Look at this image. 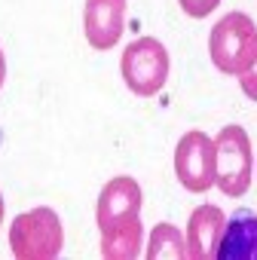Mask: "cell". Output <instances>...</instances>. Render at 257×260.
Here are the masks:
<instances>
[{
  "label": "cell",
  "mask_w": 257,
  "mask_h": 260,
  "mask_svg": "<svg viewBox=\"0 0 257 260\" xmlns=\"http://www.w3.org/2000/svg\"><path fill=\"white\" fill-rule=\"evenodd\" d=\"M239 86H242V92H245L251 101H257V58H254V64H251L245 74H239Z\"/></svg>",
  "instance_id": "obj_13"
},
{
  "label": "cell",
  "mask_w": 257,
  "mask_h": 260,
  "mask_svg": "<svg viewBox=\"0 0 257 260\" xmlns=\"http://www.w3.org/2000/svg\"><path fill=\"white\" fill-rule=\"evenodd\" d=\"M7 80V58H4V49H0V86Z\"/></svg>",
  "instance_id": "obj_14"
},
{
  "label": "cell",
  "mask_w": 257,
  "mask_h": 260,
  "mask_svg": "<svg viewBox=\"0 0 257 260\" xmlns=\"http://www.w3.org/2000/svg\"><path fill=\"white\" fill-rule=\"evenodd\" d=\"M119 71L138 98H153L169 80V49L156 37H138L122 49Z\"/></svg>",
  "instance_id": "obj_4"
},
{
  "label": "cell",
  "mask_w": 257,
  "mask_h": 260,
  "mask_svg": "<svg viewBox=\"0 0 257 260\" xmlns=\"http://www.w3.org/2000/svg\"><path fill=\"white\" fill-rule=\"evenodd\" d=\"M0 223H4V196H0Z\"/></svg>",
  "instance_id": "obj_15"
},
{
  "label": "cell",
  "mask_w": 257,
  "mask_h": 260,
  "mask_svg": "<svg viewBox=\"0 0 257 260\" xmlns=\"http://www.w3.org/2000/svg\"><path fill=\"white\" fill-rule=\"evenodd\" d=\"M141 202H144V193L138 187L135 178L128 175H119V178H110L101 193H98V205H95V223H98V233H107L125 220H135L141 217Z\"/></svg>",
  "instance_id": "obj_6"
},
{
  "label": "cell",
  "mask_w": 257,
  "mask_h": 260,
  "mask_svg": "<svg viewBox=\"0 0 257 260\" xmlns=\"http://www.w3.org/2000/svg\"><path fill=\"white\" fill-rule=\"evenodd\" d=\"M144 254L147 260H187V239L175 223H156Z\"/></svg>",
  "instance_id": "obj_11"
},
{
  "label": "cell",
  "mask_w": 257,
  "mask_h": 260,
  "mask_svg": "<svg viewBox=\"0 0 257 260\" xmlns=\"http://www.w3.org/2000/svg\"><path fill=\"white\" fill-rule=\"evenodd\" d=\"M175 175L187 193L214 187V141L205 132H187L175 147Z\"/></svg>",
  "instance_id": "obj_5"
},
{
  "label": "cell",
  "mask_w": 257,
  "mask_h": 260,
  "mask_svg": "<svg viewBox=\"0 0 257 260\" xmlns=\"http://www.w3.org/2000/svg\"><path fill=\"white\" fill-rule=\"evenodd\" d=\"M227 226V214L217 205H199L193 208L187 220V260H214L217 245Z\"/></svg>",
  "instance_id": "obj_8"
},
{
  "label": "cell",
  "mask_w": 257,
  "mask_h": 260,
  "mask_svg": "<svg viewBox=\"0 0 257 260\" xmlns=\"http://www.w3.org/2000/svg\"><path fill=\"white\" fill-rule=\"evenodd\" d=\"M208 55L220 74L239 77L257 58V28L245 13H227L208 34Z\"/></svg>",
  "instance_id": "obj_1"
},
{
  "label": "cell",
  "mask_w": 257,
  "mask_h": 260,
  "mask_svg": "<svg viewBox=\"0 0 257 260\" xmlns=\"http://www.w3.org/2000/svg\"><path fill=\"white\" fill-rule=\"evenodd\" d=\"M65 248V226L46 205L19 214L10 226V251L16 260H55Z\"/></svg>",
  "instance_id": "obj_2"
},
{
  "label": "cell",
  "mask_w": 257,
  "mask_h": 260,
  "mask_svg": "<svg viewBox=\"0 0 257 260\" xmlns=\"http://www.w3.org/2000/svg\"><path fill=\"white\" fill-rule=\"evenodd\" d=\"M254 156H251V138L242 125H223L214 138V184L223 196L236 199L245 196L251 187Z\"/></svg>",
  "instance_id": "obj_3"
},
{
  "label": "cell",
  "mask_w": 257,
  "mask_h": 260,
  "mask_svg": "<svg viewBox=\"0 0 257 260\" xmlns=\"http://www.w3.org/2000/svg\"><path fill=\"white\" fill-rule=\"evenodd\" d=\"M125 28V0H86L83 7V34L86 43L98 52H107L119 43Z\"/></svg>",
  "instance_id": "obj_7"
},
{
  "label": "cell",
  "mask_w": 257,
  "mask_h": 260,
  "mask_svg": "<svg viewBox=\"0 0 257 260\" xmlns=\"http://www.w3.org/2000/svg\"><path fill=\"white\" fill-rule=\"evenodd\" d=\"M214 260H257V214L239 211L227 220Z\"/></svg>",
  "instance_id": "obj_9"
},
{
  "label": "cell",
  "mask_w": 257,
  "mask_h": 260,
  "mask_svg": "<svg viewBox=\"0 0 257 260\" xmlns=\"http://www.w3.org/2000/svg\"><path fill=\"white\" fill-rule=\"evenodd\" d=\"M144 245V226L141 217L125 220L107 233H101V257L104 260H135Z\"/></svg>",
  "instance_id": "obj_10"
},
{
  "label": "cell",
  "mask_w": 257,
  "mask_h": 260,
  "mask_svg": "<svg viewBox=\"0 0 257 260\" xmlns=\"http://www.w3.org/2000/svg\"><path fill=\"white\" fill-rule=\"evenodd\" d=\"M178 4H181V10H184L190 19H205V16H211V13L217 10L220 0H178Z\"/></svg>",
  "instance_id": "obj_12"
}]
</instances>
